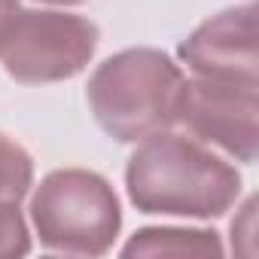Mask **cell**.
Returning <instances> with one entry per match:
<instances>
[{"label": "cell", "mask_w": 259, "mask_h": 259, "mask_svg": "<svg viewBox=\"0 0 259 259\" xmlns=\"http://www.w3.org/2000/svg\"><path fill=\"white\" fill-rule=\"evenodd\" d=\"M34 186V159L13 138L0 135V201L19 204Z\"/></svg>", "instance_id": "obj_8"}, {"label": "cell", "mask_w": 259, "mask_h": 259, "mask_svg": "<svg viewBox=\"0 0 259 259\" xmlns=\"http://www.w3.org/2000/svg\"><path fill=\"white\" fill-rule=\"evenodd\" d=\"M40 4H55V7H79L85 0H40Z\"/></svg>", "instance_id": "obj_11"}, {"label": "cell", "mask_w": 259, "mask_h": 259, "mask_svg": "<svg viewBox=\"0 0 259 259\" xmlns=\"http://www.w3.org/2000/svg\"><path fill=\"white\" fill-rule=\"evenodd\" d=\"M125 189L141 213L217 220L235 207L241 174L201 141L165 128L144 138L132 153Z\"/></svg>", "instance_id": "obj_1"}, {"label": "cell", "mask_w": 259, "mask_h": 259, "mask_svg": "<svg viewBox=\"0 0 259 259\" xmlns=\"http://www.w3.org/2000/svg\"><path fill=\"white\" fill-rule=\"evenodd\" d=\"M259 85L244 82H223L195 76L183 82L177 122L186 125V132L201 141L213 144L238 162H256L259 132Z\"/></svg>", "instance_id": "obj_5"}, {"label": "cell", "mask_w": 259, "mask_h": 259, "mask_svg": "<svg viewBox=\"0 0 259 259\" xmlns=\"http://www.w3.org/2000/svg\"><path fill=\"white\" fill-rule=\"evenodd\" d=\"M31 223L52 253L104 256L119 238L122 204L107 177L85 168H58L31 195Z\"/></svg>", "instance_id": "obj_3"}, {"label": "cell", "mask_w": 259, "mask_h": 259, "mask_svg": "<svg viewBox=\"0 0 259 259\" xmlns=\"http://www.w3.org/2000/svg\"><path fill=\"white\" fill-rule=\"evenodd\" d=\"M98 25L58 10H19L0 40V64L25 85L61 82L85 70L98 49Z\"/></svg>", "instance_id": "obj_4"}, {"label": "cell", "mask_w": 259, "mask_h": 259, "mask_svg": "<svg viewBox=\"0 0 259 259\" xmlns=\"http://www.w3.org/2000/svg\"><path fill=\"white\" fill-rule=\"evenodd\" d=\"M31 253V232L19 204L0 201V259H19Z\"/></svg>", "instance_id": "obj_9"}, {"label": "cell", "mask_w": 259, "mask_h": 259, "mask_svg": "<svg viewBox=\"0 0 259 259\" xmlns=\"http://www.w3.org/2000/svg\"><path fill=\"white\" fill-rule=\"evenodd\" d=\"M177 55L195 76L259 85L256 4L247 0L210 16L180 43Z\"/></svg>", "instance_id": "obj_6"}, {"label": "cell", "mask_w": 259, "mask_h": 259, "mask_svg": "<svg viewBox=\"0 0 259 259\" xmlns=\"http://www.w3.org/2000/svg\"><path fill=\"white\" fill-rule=\"evenodd\" d=\"M19 0H0V40L7 37V31H10V25L16 22V16H19Z\"/></svg>", "instance_id": "obj_10"}, {"label": "cell", "mask_w": 259, "mask_h": 259, "mask_svg": "<svg viewBox=\"0 0 259 259\" xmlns=\"http://www.w3.org/2000/svg\"><path fill=\"white\" fill-rule=\"evenodd\" d=\"M183 70L162 49L138 46L104 58L89 76L85 98L95 122L119 144H138L177 122Z\"/></svg>", "instance_id": "obj_2"}, {"label": "cell", "mask_w": 259, "mask_h": 259, "mask_svg": "<svg viewBox=\"0 0 259 259\" xmlns=\"http://www.w3.org/2000/svg\"><path fill=\"white\" fill-rule=\"evenodd\" d=\"M122 256H223V241L213 229L147 226L119 250Z\"/></svg>", "instance_id": "obj_7"}]
</instances>
